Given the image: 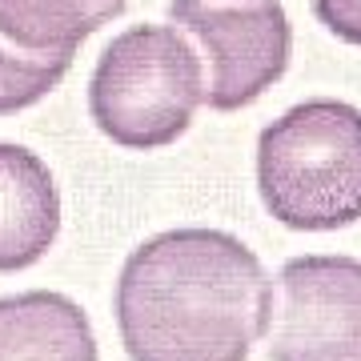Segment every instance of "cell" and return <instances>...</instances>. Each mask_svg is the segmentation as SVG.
<instances>
[{
  "label": "cell",
  "mask_w": 361,
  "mask_h": 361,
  "mask_svg": "<svg viewBox=\"0 0 361 361\" xmlns=\"http://www.w3.org/2000/svg\"><path fill=\"white\" fill-rule=\"evenodd\" d=\"M269 313L273 285L257 253L221 229L157 233L116 281V325L133 361H245Z\"/></svg>",
  "instance_id": "obj_1"
},
{
  "label": "cell",
  "mask_w": 361,
  "mask_h": 361,
  "mask_svg": "<svg viewBox=\"0 0 361 361\" xmlns=\"http://www.w3.org/2000/svg\"><path fill=\"white\" fill-rule=\"evenodd\" d=\"M261 201L285 229L329 233L361 221V109L305 101L257 141Z\"/></svg>",
  "instance_id": "obj_2"
},
{
  "label": "cell",
  "mask_w": 361,
  "mask_h": 361,
  "mask_svg": "<svg viewBox=\"0 0 361 361\" xmlns=\"http://www.w3.org/2000/svg\"><path fill=\"white\" fill-rule=\"evenodd\" d=\"M205 77L173 25H133L113 37L89 80V113L121 149H165L193 125Z\"/></svg>",
  "instance_id": "obj_3"
},
{
  "label": "cell",
  "mask_w": 361,
  "mask_h": 361,
  "mask_svg": "<svg viewBox=\"0 0 361 361\" xmlns=\"http://www.w3.org/2000/svg\"><path fill=\"white\" fill-rule=\"evenodd\" d=\"M169 20L193 32L213 61L205 101L217 113L253 104L289 68L293 28L281 0H173Z\"/></svg>",
  "instance_id": "obj_4"
},
{
  "label": "cell",
  "mask_w": 361,
  "mask_h": 361,
  "mask_svg": "<svg viewBox=\"0 0 361 361\" xmlns=\"http://www.w3.org/2000/svg\"><path fill=\"white\" fill-rule=\"evenodd\" d=\"M273 361H361V261L293 257L277 277Z\"/></svg>",
  "instance_id": "obj_5"
},
{
  "label": "cell",
  "mask_w": 361,
  "mask_h": 361,
  "mask_svg": "<svg viewBox=\"0 0 361 361\" xmlns=\"http://www.w3.org/2000/svg\"><path fill=\"white\" fill-rule=\"evenodd\" d=\"M61 233V197L49 165L0 141V273L37 265Z\"/></svg>",
  "instance_id": "obj_6"
},
{
  "label": "cell",
  "mask_w": 361,
  "mask_h": 361,
  "mask_svg": "<svg viewBox=\"0 0 361 361\" xmlns=\"http://www.w3.org/2000/svg\"><path fill=\"white\" fill-rule=\"evenodd\" d=\"M0 361H97V337L65 293L0 297Z\"/></svg>",
  "instance_id": "obj_7"
},
{
  "label": "cell",
  "mask_w": 361,
  "mask_h": 361,
  "mask_svg": "<svg viewBox=\"0 0 361 361\" xmlns=\"http://www.w3.org/2000/svg\"><path fill=\"white\" fill-rule=\"evenodd\" d=\"M125 13V0H0V37L32 56H73Z\"/></svg>",
  "instance_id": "obj_8"
},
{
  "label": "cell",
  "mask_w": 361,
  "mask_h": 361,
  "mask_svg": "<svg viewBox=\"0 0 361 361\" xmlns=\"http://www.w3.org/2000/svg\"><path fill=\"white\" fill-rule=\"evenodd\" d=\"M73 56H16L0 49V116L20 113L28 104L44 101L65 80Z\"/></svg>",
  "instance_id": "obj_9"
},
{
  "label": "cell",
  "mask_w": 361,
  "mask_h": 361,
  "mask_svg": "<svg viewBox=\"0 0 361 361\" xmlns=\"http://www.w3.org/2000/svg\"><path fill=\"white\" fill-rule=\"evenodd\" d=\"M313 13L337 40L361 44V0H313Z\"/></svg>",
  "instance_id": "obj_10"
}]
</instances>
